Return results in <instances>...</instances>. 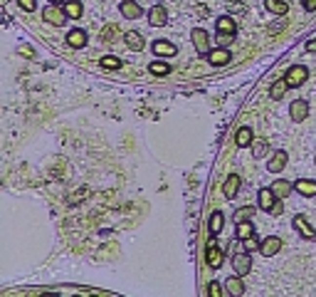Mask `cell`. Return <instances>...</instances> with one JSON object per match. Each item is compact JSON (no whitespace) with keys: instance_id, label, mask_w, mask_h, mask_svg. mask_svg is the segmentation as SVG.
<instances>
[{"instance_id":"obj_29","label":"cell","mask_w":316,"mask_h":297,"mask_svg":"<svg viewBox=\"0 0 316 297\" xmlns=\"http://www.w3.org/2000/svg\"><path fill=\"white\" fill-rule=\"evenodd\" d=\"M153 74H161V77H163V74H168L171 72V64H166V62H151V67H148Z\"/></svg>"},{"instance_id":"obj_2","label":"cell","mask_w":316,"mask_h":297,"mask_svg":"<svg viewBox=\"0 0 316 297\" xmlns=\"http://www.w3.org/2000/svg\"><path fill=\"white\" fill-rule=\"evenodd\" d=\"M232 268H235V273L237 275H247L250 270H252V257L247 255V253H235V257H232Z\"/></svg>"},{"instance_id":"obj_24","label":"cell","mask_w":316,"mask_h":297,"mask_svg":"<svg viewBox=\"0 0 316 297\" xmlns=\"http://www.w3.org/2000/svg\"><path fill=\"white\" fill-rule=\"evenodd\" d=\"M126 45L129 50H143V37L138 32H126Z\"/></svg>"},{"instance_id":"obj_10","label":"cell","mask_w":316,"mask_h":297,"mask_svg":"<svg viewBox=\"0 0 316 297\" xmlns=\"http://www.w3.org/2000/svg\"><path fill=\"white\" fill-rule=\"evenodd\" d=\"M208 60H210V64L222 67V64H227V62L232 60V55H230L225 47H217V50H210V52H208Z\"/></svg>"},{"instance_id":"obj_23","label":"cell","mask_w":316,"mask_h":297,"mask_svg":"<svg viewBox=\"0 0 316 297\" xmlns=\"http://www.w3.org/2000/svg\"><path fill=\"white\" fill-rule=\"evenodd\" d=\"M287 89H289L287 80H276V82H274V85L269 87V94H272V99H282Z\"/></svg>"},{"instance_id":"obj_36","label":"cell","mask_w":316,"mask_h":297,"mask_svg":"<svg viewBox=\"0 0 316 297\" xmlns=\"http://www.w3.org/2000/svg\"><path fill=\"white\" fill-rule=\"evenodd\" d=\"M304 8H306L309 13H314V10H316V0H304Z\"/></svg>"},{"instance_id":"obj_11","label":"cell","mask_w":316,"mask_h":297,"mask_svg":"<svg viewBox=\"0 0 316 297\" xmlns=\"http://www.w3.org/2000/svg\"><path fill=\"white\" fill-rule=\"evenodd\" d=\"M294 191H299V193H301V196H306V198H314V196H316V181L301 178V181H296V183H294Z\"/></svg>"},{"instance_id":"obj_14","label":"cell","mask_w":316,"mask_h":297,"mask_svg":"<svg viewBox=\"0 0 316 297\" xmlns=\"http://www.w3.org/2000/svg\"><path fill=\"white\" fill-rule=\"evenodd\" d=\"M257 198H259V208L262 211H274V191L272 189H259V193H257Z\"/></svg>"},{"instance_id":"obj_33","label":"cell","mask_w":316,"mask_h":297,"mask_svg":"<svg viewBox=\"0 0 316 297\" xmlns=\"http://www.w3.org/2000/svg\"><path fill=\"white\" fill-rule=\"evenodd\" d=\"M220 292H222V287H220V285L213 280V282L208 285V295H210V297H220Z\"/></svg>"},{"instance_id":"obj_12","label":"cell","mask_w":316,"mask_h":297,"mask_svg":"<svg viewBox=\"0 0 316 297\" xmlns=\"http://www.w3.org/2000/svg\"><path fill=\"white\" fill-rule=\"evenodd\" d=\"M153 52H156L158 57H173L178 50H176V45H173V42H166V40H156V42H153Z\"/></svg>"},{"instance_id":"obj_19","label":"cell","mask_w":316,"mask_h":297,"mask_svg":"<svg viewBox=\"0 0 316 297\" xmlns=\"http://www.w3.org/2000/svg\"><path fill=\"white\" fill-rule=\"evenodd\" d=\"M252 139H255V136H252V129H250V127L237 129V139H235V141H237V146H240V148H247V146L252 144Z\"/></svg>"},{"instance_id":"obj_38","label":"cell","mask_w":316,"mask_h":297,"mask_svg":"<svg viewBox=\"0 0 316 297\" xmlns=\"http://www.w3.org/2000/svg\"><path fill=\"white\" fill-rule=\"evenodd\" d=\"M55 3H57V5H59V3H62V0H55Z\"/></svg>"},{"instance_id":"obj_18","label":"cell","mask_w":316,"mask_h":297,"mask_svg":"<svg viewBox=\"0 0 316 297\" xmlns=\"http://www.w3.org/2000/svg\"><path fill=\"white\" fill-rule=\"evenodd\" d=\"M272 191H274V196L276 198H287V193L289 191H294V183H289V181H274V186H272Z\"/></svg>"},{"instance_id":"obj_37","label":"cell","mask_w":316,"mask_h":297,"mask_svg":"<svg viewBox=\"0 0 316 297\" xmlns=\"http://www.w3.org/2000/svg\"><path fill=\"white\" fill-rule=\"evenodd\" d=\"M306 50H309V52H316V37H314V40H309V42H306Z\"/></svg>"},{"instance_id":"obj_34","label":"cell","mask_w":316,"mask_h":297,"mask_svg":"<svg viewBox=\"0 0 316 297\" xmlns=\"http://www.w3.org/2000/svg\"><path fill=\"white\" fill-rule=\"evenodd\" d=\"M18 5L22 8V10H27V13H32L37 5H35V0H18Z\"/></svg>"},{"instance_id":"obj_20","label":"cell","mask_w":316,"mask_h":297,"mask_svg":"<svg viewBox=\"0 0 316 297\" xmlns=\"http://www.w3.org/2000/svg\"><path fill=\"white\" fill-rule=\"evenodd\" d=\"M215 27H217V32H235V30H237V22H235L230 15H222V18L215 20Z\"/></svg>"},{"instance_id":"obj_22","label":"cell","mask_w":316,"mask_h":297,"mask_svg":"<svg viewBox=\"0 0 316 297\" xmlns=\"http://www.w3.org/2000/svg\"><path fill=\"white\" fill-rule=\"evenodd\" d=\"M227 292H230L232 297H237V295H242V292H245V285H242L240 275H235V277H227Z\"/></svg>"},{"instance_id":"obj_16","label":"cell","mask_w":316,"mask_h":297,"mask_svg":"<svg viewBox=\"0 0 316 297\" xmlns=\"http://www.w3.org/2000/svg\"><path fill=\"white\" fill-rule=\"evenodd\" d=\"M237 191H240V176H227V181H225V186H222V193L227 196V198H235L237 196Z\"/></svg>"},{"instance_id":"obj_13","label":"cell","mask_w":316,"mask_h":297,"mask_svg":"<svg viewBox=\"0 0 316 297\" xmlns=\"http://www.w3.org/2000/svg\"><path fill=\"white\" fill-rule=\"evenodd\" d=\"M205 257H208V265H210V268H220V265H222V253L217 250L215 240L208 243V253H205Z\"/></svg>"},{"instance_id":"obj_25","label":"cell","mask_w":316,"mask_h":297,"mask_svg":"<svg viewBox=\"0 0 316 297\" xmlns=\"http://www.w3.org/2000/svg\"><path fill=\"white\" fill-rule=\"evenodd\" d=\"M252 231H255V226H252V223L250 220H240V223H237V238H250L252 235Z\"/></svg>"},{"instance_id":"obj_26","label":"cell","mask_w":316,"mask_h":297,"mask_svg":"<svg viewBox=\"0 0 316 297\" xmlns=\"http://www.w3.org/2000/svg\"><path fill=\"white\" fill-rule=\"evenodd\" d=\"M222 223H225V220H222V213L215 211V213L210 215V233H213V235H217V233L222 231Z\"/></svg>"},{"instance_id":"obj_8","label":"cell","mask_w":316,"mask_h":297,"mask_svg":"<svg viewBox=\"0 0 316 297\" xmlns=\"http://www.w3.org/2000/svg\"><path fill=\"white\" fill-rule=\"evenodd\" d=\"M289 114H292L294 122H304L306 114H309V104H306V99H296V102H292Z\"/></svg>"},{"instance_id":"obj_3","label":"cell","mask_w":316,"mask_h":297,"mask_svg":"<svg viewBox=\"0 0 316 297\" xmlns=\"http://www.w3.org/2000/svg\"><path fill=\"white\" fill-rule=\"evenodd\" d=\"M292 226L301 233V238H306V240H316V228H311V226H309V220H306L304 215H294Z\"/></svg>"},{"instance_id":"obj_4","label":"cell","mask_w":316,"mask_h":297,"mask_svg":"<svg viewBox=\"0 0 316 297\" xmlns=\"http://www.w3.org/2000/svg\"><path fill=\"white\" fill-rule=\"evenodd\" d=\"M64 10H59V5L55 3V5H47L45 10H42V18L47 20V22H52V25H64L67 20H64Z\"/></svg>"},{"instance_id":"obj_21","label":"cell","mask_w":316,"mask_h":297,"mask_svg":"<svg viewBox=\"0 0 316 297\" xmlns=\"http://www.w3.org/2000/svg\"><path fill=\"white\" fill-rule=\"evenodd\" d=\"M267 10L274 13V15H287L289 13V5L284 0H267Z\"/></svg>"},{"instance_id":"obj_17","label":"cell","mask_w":316,"mask_h":297,"mask_svg":"<svg viewBox=\"0 0 316 297\" xmlns=\"http://www.w3.org/2000/svg\"><path fill=\"white\" fill-rule=\"evenodd\" d=\"M67 45L69 47H84L87 45V32L84 30H72L67 35Z\"/></svg>"},{"instance_id":"obj_35","label":"cell","mask_w":316,"mask_h":297,"mask_svg":"<svg viewBox=\"0 0 316 297\" xmlns=\"http://www.w3.org/2000/svg\"><path fill=\"white\" fill-rule=\"evenodd\" d=\"M242 245H245V250H257V240L250 235V238H245L242 240Z\"/></svg>"},{"instance_id":"obj_31","label":"cell","mask_w":316,"mask_h":297,"mask_svg":"<svg viewBox=\"0 0 316 297\" xmlns=\"http://www.w3.org/2000/svg\"><path fill=\"white\" fill-rule=\"evenodd\" d=\"M252 154H255V159H262V156L267 154V144H264V141H257V144L252 146Z\"/></svg>"},{"instance_id":"obj_30","label":"cell","mask_w":316,"mask_h":297,"mask_svg":"<svg viewBox=\"0 0 316 297\" xmlns=\"http://www.w3.org/2000/svg\"><path fill=\"white\" fill-rule=\"evenodd\" d=\"M232 42H235V32H220V37H217V45L220 47H227Z\"/></svg>"},{"instance_id":"obj_32","label":"cell","mask_w":316,"mask_h":297,"mask_svg":"<svg viewBox=\"0 0 316 297\" xmlns=\"http://www.w3.org/2000/svg\"><path fill=\"white\" fill-rule=\"evenodd\" d=\"M252 213H255V208H252V206H247V208H240V211L235 213V223L245 220V218H247V215H252Z\"/></svg>"},{"instance_id":"obj_5","label":"cell","mask_w":316,"mask_h":297,"mask_svg":"<svg viewBox=\"0 0 316 297\" xmlns=\"http://www.w3.org/2000/svg\"><path fill=\"white\" fill-rule=\"evenodd\" d=\"M190 37H193V45H195L198 52H203V55L210 52V50H208V32H205L203 27H195V30L190 32Z\"/></svg>"},{"instance_id":"obj_28","label":"cell","mask_w":316,"mask_h":297,"mask_svg":"<svg viewBox=\"0 0 316 297\" xmlns=\"http://www.w3.org/2000/svg\"><path fill=\"white\" fill-rule=\"evenodd\" d=\"M101 67H106V69H118V67H121V60L114 57V55H106V57H101Z\"/></svg>"},{"instance_id":"obj_1","label":"cell","mask_w":316,"mask_h":297,"mask_svg":"<svg viewBox=\"0 0 316 297\" xmlns=\"http://www.w3.org/2000/svg\"><path fill=\"white\" fill-rule=\"evenodd\" d=\"M306 77H309V69H306L304 64H294V67H289L287 74H284V80H287L289 87H299Z\"/></svg>"},{"instance_id":"obj_7","label":"cell","mask_w":316,"mask_h":297,"mask_svg":"<svg viewBox=\"0 0 316 297\" xmlns=\"http://www.w3.org/2000/svg\"><path fill=\"white\" fill-rule=\"evenodd\" d=\"M148 22L156 25V27L166 25V22H168V13H166V8H163V5H153V8L148 10Z\"/></svg>"},{"instance_id":"obj_27","label":"cell","mask_w":316,"mask_h":297,"mask_svg":"<svg viewBox=\"0 0 316 297\" xmlns=\"http://www.w3.org/2000/svg\"><path fill=\"white\" fill-rule=\"evenodd\" d=\"M64 13H67V18L77 20L79 15H82V5H79V3H74V0H69V3H64Z\"/></svg>"},{"instance_id":"obj_9","label":"cell","mask_w":316,"mask_h":297,"mask_svg":"<svg viewBox=\"0 0 316 297\" xmlns=\"http://www.w3.org/2000/svg\"><path fill=\"white\" fill-rule=\"evenodd\" d=\"M118 10H121V15H124L126 20H138V18H141V13H143V10H141V5H138V3H134V0H124Z\"/></svg>"},{"instance_id":"obj_15","label":"cell","mask_w":316,"mask_h":297,"mask_svg":"<svg viewBox=\"0 0 316 297\" xmlns=\"http://www.w3.org/2000/svg\"><path fill=\"white\" fill-rule=\"evenodd\" d=\"M284 166H287V154H284V151H276V154H272V159L267 161V169H269L272 173H279Z\"/></svg>"},{"instance_id":"obj_39","label":"cell","mask_w":316,"mask_h":297,"mask_svg":"<svg viewBox=\"0 0 316 297\" xmlns=\"http://www.w3.org/2000/svg\"><path fill=\"white\" fill-rule=\"evenodd\" d=\"M314 161H316V159H314Z\"/></svg>"},{"instance_id":"obj_6","label":"cell","mask_w":316,"mask_h":297,"mask_svg":"<svg viewBox=\"0 0 316 297\" xmlns=\"http://www.w3.org/2000/svg\"><path fill=\"white\" fill-rule=\"evenodd\" d=\"M282 248V240L276 238V235H269V238H264L262 243H259V253L264 255V257H272V255H276V250Z\"/></svg>"}]
</instances>
